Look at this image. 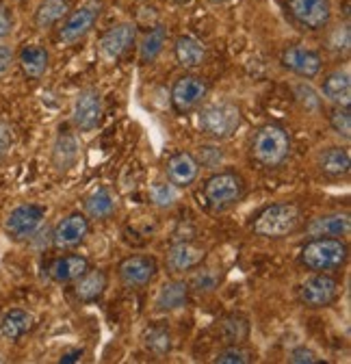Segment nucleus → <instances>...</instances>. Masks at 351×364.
Returning <instances> with one entry per match:
<instances>
[{"label":"nucleus","mask_w":351,"mask_h":364,"mask_svg":"<svg viewBox=\"0 0 351 364\" xmlns=\"http://www.w3.org/2000/svg\"><path fill=\"white\" fill-rule=\"evenodd\" d=\"M288 362H293V364H317V362H321V358L310 347H295L288 353Z\"/></svg>","instance_id":"58836bf2"},{"label":"nucleus","mask_w":351,"mask_h":364,"mask_svg":"<svg viewBox=\"0 0 351 364\" xmlns=\"http://www.w3.org/2000/svg\"><path fill=\"white\" fill-rule=\"evenodd\" d=\"M18 65L28 80H39L46 76L50 68V53L41 43H26L18 53Z\"/></svg>","instance_id":"6ab92c4d"},{"label":"nucleus","mask_w":351,"mask_h":364,"mask_svg":"<svg viewBox=\"0 0 351 364\" xmlns=\"http://www.w3.org/2000/svg\"><path fill=\"white\" fill-rule=\"evenodd\" d=\"M219 282H222V276L217 273V269H208V267L200 269V267H195V273H193L191 280L187 284H189L191 293L208 295V293H212L219 287Z\"/></svg>","instance_id":"473e14b6"},{"label":"nucleus","mask_w":351,"mask_h":364,"mask_svg":"<svg viewBox=\"0 0 351 364\" xmlns=\"http://www.w3.org/2000/svg\"><path fill=\"white\" fill-rule=\"evenodd\" d=\"M189 284L185 280H169L165 282L156 297H154V308L158 312H173V310H180L189 304Z\"/></svg>","instance_id":"393cba45"},{"label":"nucleus","mask_w":351,"mask_h":364,"mask_svg":"<svg viewBox=\"0 0 351 364\" xmlns=\"http://www.w3.org/2000/svg\"><path fill=\"white\" fill-rule=\"evenodd\" d=\"M82 355H85V349H74V351H68V353H63L61 355V364H72V362H78V360H82Z\"/></svg>","instance_id":"c03bdc74"},{"label":"nucleus","mask_w":351,"mask_h":364,"mask_svg":"<svg viewBox=\"0 0 351 364\" xmlns=\"http://www.w3.org/2000/svg\"><path fill=\"white\" fill-rule=\"evenodd\" d=\"M222 334L230 345H243L249 338V321L241 314H230L222 321Z\"/></svg>","instance_id":"2f4dec72"},{"label":"nucleus","mask_w":351,"mask_h":364,"mask_svg":"<svg viewBox=\"0 0 351 364\" xmlns=\"http://www.w3.org/2000/svg\"><path fill=\"white\" fill-rule=\"evenodd\" d=\"M206 258V250L191 243V241H178L173 243L167 252V269L171 273H187L200 267Z\"/></svg>","instance_id":"f3484780"},{"label":"nucleus","mask_w":351,"mask_h":364,"mask_svg":"<svg viewBox=\"0 0 351 364\" xmlns=\"http://www.w3.org/2000/svg\"><path fill=\"white\" fill-rule=\"evenodd\" d=\"M295 94L301 102H306V109H317L319 107V96L315 94V89L308 85H299L295 87Z\"/></svg>","instance_id":"79ce46f5"},{"label":"nucleus","mask_w":351,"mask_h":364,"mask_svg":"<svg viewBox=\"0 0 351 364\" xmlns=\"http://www.w3.org/2000/svg\"><path fill=\"white\" fill-rule=\"evenodd\" d=\"M297 297L301 306L310 310L330 308L340 297V282L332 278L330 273H313L310 278H306L299 284Z\"/></svg>","instance_id":"0eeeda50"},{"label":"nucleus","mask_w":351,"mask_h":364,"mask_svg":"<svg viewBox=\"0 0 351 364\" xmlns=\"http://www.w3.org/2000/svg\"><path fill=\"white\" fill-rule=\"evenodd\" d=\"M148 200L154 208L167 210L173 208V204L178 202V189L171 182H152L148 187Z\"/></svg>","instance_id":"7c9ffc66"},{"label":"nucleus","mask_w":351,"mask_h":364,"mask_svg":"<svg viewBox=\"0 0 351 364\" xmlns=\"http://www.w3.org/2000/svg\"><path fill=\"white\" fill-rule=\"evenodd\" d=\"M243 113L237 102L230 100H219L212 105H206L198 113V126L204 136L210 141H226L241 128Z\"/></svg>","instance_id":"20e7f679"},{"label":"nucleus","mask_w":351,"mask_h":364,"mask_svg":"<svg viewBox=\"0 0 351 364\" xmlns=\"http://www.w3.org/2000/svg\"><path fill=\"white\" fill-rule=\"evenodd\" d=\"M193 156H195L198 165L200 167H206V169H217L219 165L224 163V159H226L224 156V150L219 148L217 144H204V146H200Z\"/></svg>","instance_id":"c9c22d12"},{"label":"nucleus","mask_w":351,"mask_h":364,"mask_svg":"<svg viewBox=\"0 0 351 364\" xmlns=\"http://www.w3.org/2000/svg\"><path fill=\"white\" fill-rule=\"evenodd\" d=\"M173 59L185 70L202 68L206 61V48L204 43L193 35H180L173 41Z\"/></svg>","instance_id":"4be33fe9"},{"label":"nucleus","mask_w":351,"mask_h":364,"mask_svg":"<svg viewBox=\"0 0 351 364\" xmlns=\"http://www.w3.org/2000/svg\"><path fill=\"white\" fill-rule=\"evenodd\" d=\"M100 14H102V0H85L80 7L70 9V14L63 18V24L59 28V41L65 46L78 43L82 37L92 33Z\"/></svg>","instance_id":"423d86ee"},{"label":"nucleus","mask_w":351,"mask_h":364,"mask_svg":"<svg viewBox=\"0 0 351 364\" xmlns=\"http://www.w3.org/2000/svg\"><path fill=\"white\" fill-rule=\"evenodd\" d=\"M321 94L334 107H351V78L347 70H334L323 78Z\"/></svg>","instance_id":"a878e982"},{"label":"nucleus","mask_w":351,"mask_h":364,"mask_svg":"<svg viewBox=\"0 0 351 364\" xmlns=\"http://www.w3.org/2000/svg\"><path fill=\"white\" fill-rule=\"evenodd\" d=\"M254 360H256V355L243 345H230L215 355L217 364H249Z\"/></svg>","instance_id":"f704fd0d"},{"label":"nucleus","mask_w":351,"mask_h":364,"mask_svg":"<svg viewBox=\"0 0 351 364\" xmlns=\"http://www.w3.org/2000/svg\"><path fill=\"white\" fill-rule=\"evenodd\" d=\"M90 228V217L85 213H70L53 230V245L57 250H74L87 239Z\"/></svg>","instance_id":"2eb2a0df"},{"label":"nucleus","mask_w":351,"mask_h":364,"mask_svg":"<svg viewBox=\"0 0 351 364\" xmlns=\"http://www.w3.org/2000/svg\"><path fill=\"white\" fill-rule=\"evenodd\" d=\"M317 167L325 178L338 180L345 178L351 169V156L347 148L340 146H330L317 154Z\"/></svg>","instance_id":"b1692460"},{"label":"nucleus","mask_w":351,"mask_h":364,"mask_svg":"<svg viewBox=\"0 0 351 364\" xmlns=\"http://www.w3.org/2000/svg\"><path fill=\"white\" fill-rule=\"evenodd\" d=\"M72 3L70 0H41L33 14V24L39 31H48L63 22V18L70 14Z\"/></svg>","instance_id":"c85d7f7f"},{"label":"nucleus","mask_w":351,"mask_h":364,"mask_svg":"<svg viewBox=\"0 0 351 364\" xmlns=\"http://www.w3.org/2000/svg\"><path fill=\"white\" fill-rule=\"evenodd\" d=\"M167 37H169V33H167V26H163V24L152 26L144 35V39L139 43V63L141 65H150L161 57V53L165 50Z\"/></svg>","instance_id":"c756f323"},{"label":"nucleus","mask_w":351,"mask_h":364,"mask_svg":"<svg viewBox=\"0 0 351 364\" xmlns=\"http://www.w3.org/2000/svg\"><path fill=\"white\" fill-rule=\"evenodd\" d=\"M280 65L303 80H313L321 74L323 59L317 50L306 46H286L280 55Z\"/></svg>","instance_id":"4468645a"},{"label":"nucleus","mask_w":351,"mask_h":364,"mask_svg":"<svg viewBox=\"0 0 351 364\" xmlns=\"http://www.w3.org/2000/svg\"><path fill=\"white\" fill-rule=\"evenodd\" d=\"M330 128L342 136V139H349L351 136V107H334L330 111Z\"/></svg>","instance_id":"e433bc0d"},{"label":"nucleus","mask_w":351,"mask_h":364,"mask_svg":"<svg viewBox=\"0 0 351 364\" xmlns=\"http://www.w3.org/2000/svg\"><path fill=\"white\" fill-rule=\"evenodd\" d=\"M102 115H104V102H102L100 91L96 87L80 89L74 100V109H72V122L76 130L80 132L96 130L102 124Z\"/></svg>","instance_id":"9b49d317"},{"label":"nucleus","mask_w":351,"mask_h":364,"mask_svg":"<svg viewBox=\"0 0 351 364\" xmlns=\"http://www.w3.org/2000/svg\"><path fill=\"white\" fill-rule=\"evenodd\" d=\"M109 289V273L104 269H87L82 276L74 282V295L82 304L98 301Z\"/></svg>","instance_id":"aec40b11"},{"label":"nucleus","mask_w":351,"mask_h":364,"mask_svg":"<svg viewBox=\"0 0 351 364\" xmlns=\"http://www.w3.org/2000/svg\"><path fill=\"white\" fill-rule=\"evenodd\" d=\"M144 345H146V349H148L150 353H154V355H167V353L171 351V347H173V341H171V334H169L167 328L154 326V328H150V330L146 332Z\"/></svg>","instance_id":"72a5a7b5"},{"label":"nucleus","mask_w":351,"mask_h":364,"mask_svg":"<svg viewBox=\"0 0 351 364\" xmlns=\"http://www.w3.org/2000/svg\"><path fill=\"white\" fill-rule=\"evenodd\" d=\"M78 156H80V144L76 139V134L70 130H61L53 146V167L59 173H65L78 163Z\"/></svg>","instance_id":"5701e85b"},{"label":"nucleus","mask_w":351,"mask_h":364,"mask_svg":"<svg viewBox=\"0 0 351 364\" xmlns=\"http://www.w3.org/2000/svg\"><path fill=\"white\" fill-rule=\"evenodd\" d=\"M165 176H167V182H171L176 189H189L200 176V165L191 152L178 150L167 159Z\"/></svg>","instance_id":"dca6fc26"},{"label":"nucleus","mask_w":351,"mask_h":364,"mask_svg":"<svg viewBox=\"0 0 351 364\" xmlns=\"http://www.w3.org/2000/svg\"><path fill=\"white\" fill-rule=\"evenodd\" d=\"M351 230V217L349 213H325L315 217L310 223H306V237L317 239V237H347Z\"/></svg>","instance_id":"a211bd4d"},{"label":"nucleus","mask_w":351,"mask_h":364,"mask_svg":"<svg viewBox=\"0 0 351 364\" xmlns=\"http://www.w3.org/2000/svg\"><path fill=\"white\" fill-rule=\"evenodd\" d=\"M14 61H16V53H14L11 46L0 43V74H5L11 68Z\"/></svg>","instance_id":"37998d69"},{"label":"nucleus","mask_w":351,"mask_h":364,"mask_svg":"<svg viewBox=\"0 0 351 364\" xmlns=\"http://www.w3.org/2000/svg\"><path fill=\"white\" fill-rule=\"evenodd\" d=\"M288 14L303 31L319 33L332 22V3L330 0H288Z\"/></svg>","instance_id":"9d476101"},{"label":"nucleus","mask_w":351,"mask_h":364,"mask_svg":"<svg viewBox=\"0 0 351 364\" xmlns=\"http://www.w3.org/2000/svg\"><path fill=\"white\" fill-rule=\"evenodd\" d=\"M158 273V262L152 256L135 254L128 256L117 267V278L126 289H144L154 282Z\"/></svg>","instance_id":"ddd939ff"},{"label":"nucleus","mask_w":351,"mask_h":364,"mask_svg":"<svg viewBox=\"0 0 351 364\" xmlns=\"http://www.w3.org/2000/svg\"><path fill=\"white\" fill-rule=\"evenodd\" d=\"M46 219V208L39 204H20L5 219V232L14 241H26L35 237Z\"/></svg>","instance_id":"f8f14e48"},{"label":"nucleus","mask_w":351,"mask_h":364,"mask_svg":"<svg viewBox=\"0 0 351 364\" xmlns=\"http://www.w3.org/2000/svg\"><path fill=\"white\" fill-rule=\"evenodd\" d=\"M299 264L315 273H330L347 264L349 245L338 237L308 239L299 250Z\"/></svg>","instance_id":"7ed1b4c3"},{"label":"nucleus","mask_w":351,"mask_h":364,"mask_svg":"<svg viewBox=\"0 0 351 364\" xmlns=\"http://www.w3.org/2000/svg\"><path fill=\"white\" fill-rule=\"evenodd\" d=\"M208 96V82L202 76L195 74H183L173 80L171 91H169V100L176 113L187 115L195 111Z\"/></svg>","instance_id":"6e6552de"},{"label":"nucleus","mask_w":351,"mask_h":364,"mask_svg":"<svg viewBox=\"0 0 351 364\" xmlns=\"http://www.w3.org/2000/svg\"><path fill=\"white\" fill-rule=\"evenodd\" d=\"M90 260L80 254H65V256H59L50 262V280L57 282V284H74L82 273L90 269Z\"/></svg>","instance_id":"412c9836"},{"label":"nucleus","mask_w":351,"mask_h":364,"mask_svg":"<svg viewBox=\"0 0 351 364\" xmlns=\"http://www.w3.org/2000/svg\"><path fill=\"white\" fill-rule=\"evenodd\" d=\"M117 213V200L109 187H98L85 198V215L96 221H107Z\"/></svg>","instance_id":"cd10ccee"},{"label":"nucleus","mask_w":351,"mask_h":364,"mask_svg":"<svg viewBox=\"0 0 351 364\" xmlns=\"http://www.w3.org/2000/svg\"><path fill=\"white\" fill-rule=\"evenodd\" d=\"M291 134L280 124H262L249 146V156L256 165L265 169H278L282 167L291 156Z\"/></svg>","instance_id":"f257e3e1"},{"label":"nucleus","mask_w":351,"mask_h":364,"mask_svg":"<svg viewBox=\"0 0 351 364\" xmlns=\"http://www.w3.org/2000/svg\"><path fill=\"white\" fill-rule=\"evenodd\" d=\"M14 148V128L5 122L0 119V161H3Z\"/></svg>","instance_id":"ea45409f"},{"label":"nucleus","mask_w":351,"mask_h":364,"mask_svg":"<svg viewBox=\"0 0 351 364\" xmlns=\"http://www.w3.org/2000/svg\"><path fill=\"white\" fill-rule=\"evenodd\" d=\"M303 228V210L295 202H278L262 208L254 223L252 232L260 239H286Z\"/></svg>","instance_id":"f03ea898"},{"label":"nucleus","mask_w":351,"mask_h":364,"mask_svg":"<svg viewBox=\"0 0 351 364\" xmlns=\"http://www.w3.org/2000/svg\"><path fill=\"white\" fill-rule=\"evenodd\" d=\"M14 26H16V18H14V11L0 3V41L7 39L11 33H14Z\"/></svg>","instance_id":"a19ab883"},{"label":"nucleus","mask_w":351,"mask_h":364,"mask_svg":"<svg viewBox=\"0 0 351 364\" xmlns=\"http://www.w3.org/2000/svg\"><path fill=\"white\" fill-rule=\"evenodd\" d=\"M330 50H334L336 55H345V53H349V24H342V26H338L334 33H332V37H330Z\"/></svg>","instance_id":"4c0bfd02"},{"label":"nucleus","mask_w":351,"mask_h":364,"mask_svg":"<svg viewBox=\"0 0 351 364\" xmlns=\"http://www.w3.org/2000/svg\"><path fill=\"white\" fill-rule=\"evenodd\" d=\"M33 323H35V318L28 310L11 308L0 318V334L11 343H18L22 336H26L33 330Z\"/></svg>","instance_id":"bb28decb"},{"label":"nucleus","mask_w":351,"mask_h":364,"mask_svg":"<svg viewBox=\"0 0 351 364\" xmlns=\"http://www.w3.org/2000/svg\"><path fill=\"white\" fill-rule=\"evenodd\" d=\"M206 3H210V5H226V3H230V0H206Z\"/></svg>","instance_id":"a18cd8bd"},{"label":"nucleus","mask_w":351,"mask_h":364,"mask_svg":"<svg viewBox=\"0 0 351 364\" xmlns=\"http://www.w3.org/2000/svg\"><path fill=\"white\" fill-rule=\"evenodd\" d=\"M137 41V24L119 22L107 28L98 41V57L104 63H117Z\"/></svg>","instance_id":"1a4fd4ad"},{"label":"nucleus","mask_w":351,"mask_h":364,"mask_svg":"<svg viewBox=\"0 0 351 364\" xmlns=\"http://www.w3.org/2000/svg\"><path fill=\"white\" fill-rule=\"evenodd\" d=\"M245 193H247L245 180L234 169H222L204 182V200L208 208L217 213H224L237 206L245 198Z\"/></svg>","instance_id":"39448f33"},{"label":"nucleus","mask_w":351,"mask_h":364,"mask_svg":"<svg viewBox=\"0 0 351 364\" xmlns=\"http://www.w3.org/2000/svg\"><path fill=\"white\" fill-rule=\"evenodd\" d=\"M0 362H5V358H3V355H0Z\"/></svg>","instance_id":"49530a36"}]
</instances>
